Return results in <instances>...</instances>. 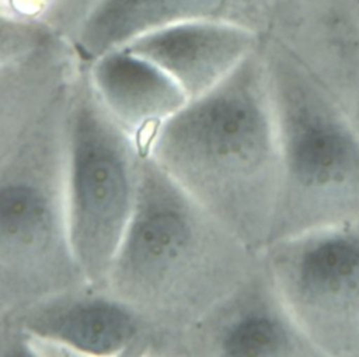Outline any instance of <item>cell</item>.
Returning a JSON list of instances; mask_svg holds the SVG:
<instances>
[{
    "instance_id": "cell-11",
    "label": "cell",
    "mask_w": 359,
    "mask_h": 357,
    "mask_svg": "<svg viewBox=\"0 0 359 357\" xmlns=\"http://www.w3.org/2000/svg\"><path fill=\"white\" fill-rule=\"evenodd\" d=\"M289 347V336L276 315L265 309L240 314L223 330L219 349L230 357L279 356Z\"/></svg>"
},
{
    "instance_id": "cell-4",
    "label": "cell",
    "mask_w": 359,
    "mask_h": 357,
    "mask_svg": "<svg viewBox=\"0 0 359 357\" xmlns=\"http://www.w3.org/2000/svg\"><path fill=\"white\" fill-rule=\"evenodd\" d=\"M65 207L70 255L84 283L104 288L135 207L143 155L83 70L66 112Z\"/></svg>"
},
{
    "instance_id": "cell-6",
    "label": "cell",
    "mask_w": 359,
    "mask_h": 357,
    "mask_svg": "<svg viewBox=\"0 0 359 357\" xmlns=\"http://www.w3.org/2000/svg\"><path fill=\"white\" fill-rule=\"evenodd\" d=\"M223 20L264 27V0H100L73 38L87 63L133 39L180 22Z\"/></svg>"
},
{
    "instance_id": "cell-7",
    "label": "cell",
    "mask_w": 359,
    "mask_h": 357,
    "mask_svg": "<svg viewBox=\"0 0 359 357\" xmlns=\"http://www.w3.org/2000/svg\"><path fill=\"white\" fill-rule=\"evenodd\" d=\"M86 69L95 95L143 157L160 125L188 101L171 76L126 48L101 55Z\"/></svg>"
},
{
    "instance_id": "cell-9",
    "label": "cell",
    "mask_w": 359,
    "mask_h": 357,
    "mask_svg": "<svg viewBox=\"0 0 359 357\" xmlns=\"http://www.w3.org/2000/svg\"><path fill=\"white\" fill-rule=\"evenodd\" d=\"M279 116V154L289 181L304 189L324 188L344 181L358 164L352 141L338 129L300 111L271 94Z\"/></svg>"
},
{
    "instance_id": "cell-3",
    "label": "cell",
    "mask_w": 359,
    "mask_h": 357,
    "mask_svg": "<svg viewBox=\"0 0 359 357\" xmlns=\"http://www.w3.org/2000/svg\"><path fill=\"white\" fill-rule=\"evenodd\" d=\"M63 106L53 102L34 109L18 127V146L10 148V157L3 155L0 262L4 308L35 302L59 291L77 274L66 232L65 133L60 140L53 137L60 132L53 127L55 113Z\"/></svg>"
},
{
    "instance_id": "cell-5",
    "label": "cell",
    "mask_w": 359,
    "mask_h": 357,
    "mask_svg": "<svg viewBox=\"0 0 359 357\" xmlns=\"http://www.w3.org/2000/svg\"><path fill=\"white\" fill-rule=\"evenodd\" d=\"M261 32L233 21L195 20L160 28L122 46L157 64L196 98L262 45Z\"/></svg>"
},
{
    "instance_id": "cell-12",
    "label": "cell",
    "mask_w": 359,
    "mask_h": 357,
    "mask_svg": "<svg viewBox=\"0 0 359 357\" xmlns=\"http://www.w3.org/2000/svg\"><path fill=\"white\" fill-rule=\"evenodd\" d=\"M100 0H1V15L46 25L73 41Z\"/></svg>"
},
{
    "instance_id": "cell-2",
    "label": "cell",
    "mask_w": 359,
    "mask_h": 357,
    "mask_svg": "<svg viewBox=\"0 0 359 357\" xmlns=\"http://www.w3.org/2000/svg\"><path fill=\"white\" fill-rule=\"evenodd\" d=\"M250 252L146 155L107 286L143 318L191 323L234 294Z\"/></svg>"
},
{
    "instance_id": "cell-1",
    "label": "cell",
    "mask_w": 359,
    "mask_h": 357,
    "mask_svg": "<svg viewBox=\"0 0 359 357\" xmlns=\"http://www.w3.org/2000/svg\"><path fill=\"white\" fill-rule=\"evenodd\" d=\"M147 155L247 246L262 248L280 158L262 45L167 118Z\"/></svg>"
},
{
    "instance_id": "cell-8",
    "label": "cell",
    "mask_w": 359,
    "mask_h": 357,
    "mask_svg": "<svg viewBox=\"0 0 359 357\" xmlns=\"http://www.w3.org/2000/svg\"><path fill=\"white\" fill-rule=\"evenodd\" d=\"M140 315L121 300L90 297L55 301L28 316L32 335L84 354L108 356L128 349L139 333Z\"/></svg>"
},
{
    "instance_id": "cell-10",
    "label": "cell",
    "mask_w": 359,
    "mask_h": 357,
    "mask_svg": "<svg viewBox=\"0 0 359 357\" xmlns=\"http://www.w3.org/2000/svg\"><path fill=\"white\" fill-rule=\"evenodd\" d=\"M292 283L309 304L331 307L359 291V248L327 239L306 248L292 263Z\"/></svg>"
}]
</instances>
